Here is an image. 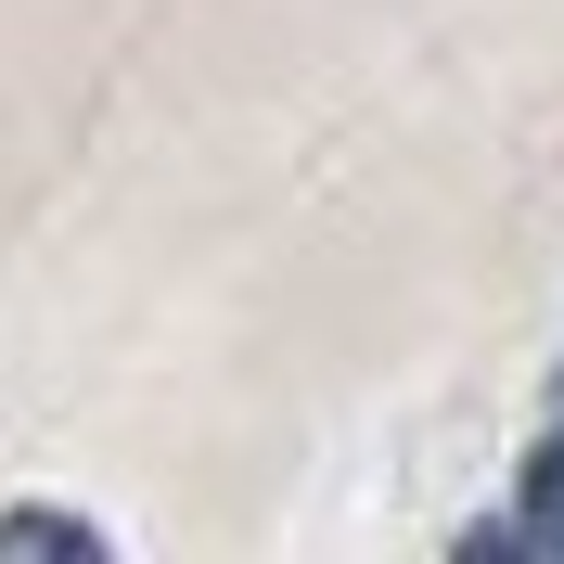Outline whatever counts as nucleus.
Returning a JSON list of instances; mask_svg holds the SVG:
<instances>
[{
	"instance_id": "2",
	"label": "nucleus",
	"mask_w": 564,
	"mask_h": 564,
	"mask_svg": "<svg viewBox=\"0 0 564 564\" xmlns=\"http://www.w3.org/2000/svg\"><path fill=\"white\" fill-rule=\"evenodd\" d=\"M0 552H104V527H77V513H0Z\"/></svg>"
},
{
	"instance_id": "1",
	"label": "nucleus",
	"mask_w": 564,
	"mask_h": 564,
	"mask_svg": "<svg viewBox=\"0 0 564 564\" xmlns=\"http://www.w3.org/2000/svg\"><path fill=\"white\" fill-rule=\"evenodd\" d=\"M513 539L564 552V436H539V462H527V513H513Z\"/></svg>"
}]
</instances>
